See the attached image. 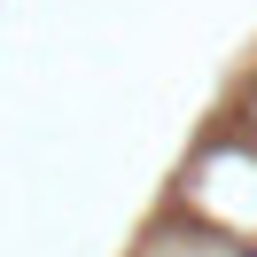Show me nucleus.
<instances>
[{
	"instance_id": "obj_1",
	"label": "nucleus",
	"mask_w": 257,
	"mask_h": 257,
	"mask_svg": "<svg viewBox=\"0 0 257 257\" xmlns=\"http://www.w3.org/2000/svg\"><path fill=\"white\" fill-rule=\"evenodd\" d=\"M234 257H257V249H234Z\"/></svg>"
}]
</instances>
